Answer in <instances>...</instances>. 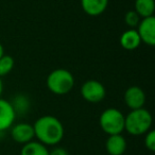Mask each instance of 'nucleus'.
<instances>
[{
    "instance_id": "12",
    "label": "nucleus",
    "mask_w": 155,
    "mask_h": 155,
    "mask_svg": "<svg viewBox=\"0 0 155 155\" xmlns=\"http://www.w3.org/2000/svg\"><path fill=\"white\" fill-rule=\"evenodd\" d=\"M119 43L124 50L133 51L141 45V39H140L136 29H127L121 34Z\"/></svg>"
},
{
    "instance_id": "8",
    "label": "nucleus",
    "mask_w": 155,
    "mask_h": 155,
    "mask_svg": "<svg viewBox=\"0 0 155 155\" xmlns=\"http://www.w3.org/2000/svg\"><path fill=\"white\" fill-rule=\"evenodd\" d=\"M123 99H124L125 105L131 110H133L143 107L147 98L143 89L140 88L139 86L133 85V86H130L125 91Z\"/></svg>"
},
{
    "instance_id": "16",
    "label": "nucleus",
    "mask_w": 155,
    "mask_h": 155,
    "mask_svg": "<svg viewBox=\"0 0 155 155\" xmlns=\"http://www.w3.org/2000/svg\"><path fill=\"white\" fill-rule=\"evenodd\" d=\"M14 64H15V61H14V58L11 55L3 54L0 58V78L9 74L13 70Z\"/></svg>"
},
{
    "instance_id": "9",
    "label": "nucleus",
    "mask_w": 155,
    "mask_h": 155,
    "mask_svg": "<svg viewBox=\"0 0 155 155\" xmlns=\"http://www.w3.org/2000/svg\"><path fill=\"white\" fill-rule=\"evenodd\" d=\"M16 113L11 102L0 97V133L5 132L14 124Z\"/></svg>"
},
{
    "instance_id": "4",
    "label": "nucleus",
    "mask_w": 155,
    "mask_h": 155,
    "mask_svg": "<svg viewBox=\"0 0 155 155\" xmlns=\"http://www.w3.org/2000/svg\"><path fill=\"white\" fill-rule=\"evenodd\" d=\"M124 117L118 108H106L100 115V127L107 135L122 134L124 131Z\"/></svg>"
},
{
    "instance_id": "5",
    "label": "nucleus",
    "mask_w": 155,
    "mask_h": 155,
    "mask_svg": "<svg viewBox=\"0 0 155 155\" xmlns=\"http://www.w3.org/2000/svg\"><path fill=\"white\" fill-rule=\"evenodd\" d=\"M81 96L85 101L97 104L104 100L106 91L101 82L97 80H88L81 86Z\"/></svg>"
},
{
    "instance_id": "20",
    "label": "nucleus",
    "mask_w": 155,
    "mask_h": 155,
    "mask_svg": "<svg viewBox=\"0 0 155 155\" xmlns=\"http://www.w3.org/2000/svg\"><path fill=\"white\" fill-rule=\"evenodd\" d=\"M3 91V84H2V78H0V97L2 95Z\"/></svg>"
},
{
    "instance_id": "3",
    "label": "nucleus",
    "mask_w": 155,
    "mask_h": 155,
    "mask_svg": "<svg viewBox=\"0 0 155 155\" xmlns=\"http://www.w3.org/2000/svg\"><path fill=\"white\" fill-rule=\"evenodd\" d=\"M46 84L52 94L63 96L72 91L75 81L73 74L69 70L65 68H58L49 73Z\"/></svg>"
},
{
    "instance_id": "11",
    "label": "nucleus",
    "mask_w": 155,
    "mask_h": 155,
    "mask_svg": "<svg viewBox=\"0 0 155 155\" xmlns=\"http://www.w3.org/2000/svg\"><path fill=\"white\" fill-rule=\"evenodd\" d=\"M110 0H81V7L85 14L99 16L105 12Z\"/></svg>"
},
{
    "instance_id": "1",
    "label": "nucleus",
    "mask_w": 155,
    "mask_h": 155,
    "mask_svg": "<svg viewBox=\"0 0 155 155\" xmlns=\"http://www.w3.org/2000/svg\"><path fill=\"white\" fill-rule=\"evenodd\" d=\"M34 135L37 141L45 146H56L64 138L65 129L62 121L52 115H45L33 124Z\"/></svg>"
},
{
    "instance_id": "18",
    "label": "nucleus",
    "mask_w": 155,
    "mask_h": 155,
    "mask_svg": "<svg viewBox=\"0 0 155 155\" xmlns=\"http://www.w3.org/2000/svg\"><path fill=\"white\" fill-rule=\"evenodd\" d=\"M144 147L151 152L155 151V131L151 129L144 134Z\"/></svg>"
},
{
    "instance_id": "14",
    "label": "nucleus",
    "mask_w": 155,
    "mask_h": 155,
    "mask_svg": "<svg viewBox=\"0 0 155 155\" xmlns=\"http://www.w3.org/2000/svg\"><path fill=\"white\" fill-rule=\"evenodd\" d=\"M20 155H49V150L39 141H30L22 146Z\"/></svg>"
},
{
    "instance_id": "6",
    "label": "nucleus",
    "mask_w": 155,
    "mask_h": 155,
    "mask_svg": "<svg viewBox=\"0 0 155 155\" xmlns=\"http://www.w3.org/2000/svg\"><path fill=\"white\" fill-rule=\"evenodd\" d=\"M136 31H137L138 35H139L141 43L147 44L148 46L155 45V17L151 16V17L141 18L136 27Z\"/></svg>"
},
{
    "instance_id": "21",
    "label": "nucleus",
    "mask_w": 155,
    "mask_h": 155,
    "mask_svg": "<svg viewBox=\"0 0 155 155\" xmlns=\"http://www.w3.org/2000/svg\"><path fill=\"white\" fill-rule=\"evenodd\" d=\"M5 54V48H3V46H2V44L0 43V58Z\"/></svg>"
},
{
    "instance_id": "2",
    "label": "nucleus",
    "mask_w": 155,
    "mask_h": 155,
    "mask_svg": "<svg viewBox=\"0 0 155 155\" xmlns=\"http://www.w3.org/2000/svg\"><path fill=\"white\" fill-rule=\"evenodd\" d=\"M153 117L146 108L133 110L124 117V131L132 136L144 135L152 127Z\"/></svg>"
},
{
    "instance_id": "15",
    "label": "nucleus",
    "mask_w": 155,
    "mask_h": 155,
    "mask_svg": "<svg viewBox=\"0 0 155 155\" xmlns=\"http://www.w3.org/2000/svg\"><path fill=\"white\" fill-rule=\"evenodd\" d=\"M10 102H11L12 106H13L14 110H15L16 116H17V115L24 116V115H26L27 113H29V110H30V105H31L30 100H29V98L27 97L26 95H24V94H18V95H16L15 97L13 98V100Z\"/></svg>"
},
{
    "instance_id": "10",
    "label": "nucleus",
    "mask_w": 155,
    "mask_h": 155,
    "mask_svg": "<svg viewBox=\"0 0 155 155\" xmlns=\"http://www.w3.org/2000/svg\"><path fill=\"white\" fill-rule=\"evenodd\" d=\"M127 142L122 134L108 135L105 141L106 152L110 155H123L127 150Z\"/></svg>"
},
{
    "instance_id": "19",
    "label": "nucleus",
    "mask_w": 155,
    "mask_h": 155,
    "mask_svg": "<svg viewBox=\"0 0 155 155\" xmlns=\"http://www.w3.org/2000/svg\"><path fill=\"white\" fill-rule=\"evenodd\" d=\"M49 155H69L68 151L62 147H56L53 150L49 151Z\"/></svg>"
},
{
    "instance_id": "17",
    "label": "nucleus",
    "mask_w": 155,
    "mask_h": 155,
    "mask_svg": "<svg viewBox=\"0 0 155 155\" xmlns=\"http://www.w3.org/2000/svg\"><path fill=\"white\" fill-rule=\"evenodd\" d=\"M140 19H141V18L139 17V15H138L134 10L127 11L124 15L125 25H127V27H130V29H136V27L139 24Z\"/></svg>"
},
{
    "instance_id": "13",
    "label": "nucleus",
    "mask_w": 155,
    "mask_h": 155,
    "mask_svg": "<svg viewBox=\"0 0 155 155\" xmlns=\"http://www.w3.org/2000/svg\"><path fill=\"white\" fill-rule=\"evenodd\" d=\"M134 11L139 15L140 18L154 16L155 1L154 0H135Z\"/></svg>"
},
{
    "instance_id": "7",
    "label": "nucleus",
    "mask_w": 155,
    "mask_h": 155,
    "mask_svg": "<svg viewBox=\"0 0 155 155\" xmlns=\"http://www.w3.org/2000/svg\"><path fill=\"white\" fill-rule=\"evenodd\" d=\"M11 137L15 142L20 144H25L30 142L35 137L33 124L27 122H19L13 124L11 127Z\"/></svg>"
}]
</instances>
